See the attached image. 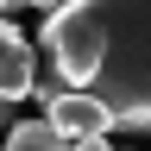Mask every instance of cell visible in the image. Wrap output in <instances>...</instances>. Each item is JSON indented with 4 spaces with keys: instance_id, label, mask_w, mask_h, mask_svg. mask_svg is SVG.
Masks as SVG:
<instances>
[{
    "instance_id": "obj_3",
    "label": "cell",
    "mask_w": 151,
    "mask_h": 151,
    "mask_svg": "<svg viewBox=\"0 0 151 151\" xmlns=\"http://www.w3.org/2000/svg\"><path fill=\"white\" fill-rule=\"evenodd\" d=\"M32 44H25V32L6 25V13H0V94L6 101H25V88H32Z\"/></svg>"
},
{
    "instance_id": "obj_4",
    "label": "cell",
    "mask_w": 151,
    "mask_h": 151,
    "mask_svg": "<svg viewBox=\"0 0 151 151\" xmlns=\"http://www.w3.org/2000/svg\"><path fill=\"white\" fill-rule=\"evenodd\" d=\"M0 151H69V139H63L50 120H13Z\"/></svg>"
},
{
    "instance_id": "obj_7",
    "label": "cell",
    "mask_w": 151,
    "mask_h": 151,
    "mask_svg": "<svg viewBox=\"0 0 151 151\" xmlns=\"http://www.w3.org/2000/svg\"><path fill=\"white\" fill-rule=\"evenodd\" d=\"M19 6H38V13H50V6H63V0H19Z\"/></svg>"
},
{
    "instance_id": "obj_8",
    "label": "cell",
    "mask_w": 151,
    "mask_h": 151,
    "mask_svg": "<svg viewBox=\"0 0 151 151\" xmlns=\"http://www.w3.org/2000/svg\"><path fill=\"white\" fill-rule=\"evenodd\" d=\"M6 6H19V0H0V13H6Z\"/></svg>"
},
{
    "instance_id": "obj_1",
    "label": "cell",
    "mask_w": 151,
    "mask_h": 151,
    "mask_svg": "<svg viewBox=\"0 0 151 151\" xmlns=\"http://www.w3.org/2000/svg\"><path fill=\"white\" fill-rule=\"evenodd\" d=\"M44 63L88 88L120 132H151V0H63L44 13Z\"/></svg>"
},
{
    "instance_id": "obj_6",
    "label": "cell",
    "mask_w": 151,
    "mask_h": 151,
    "mask_svg": "<svg viewBox=\"0 0 151 151\" xmlns=\"http://www.w3.org/2000/svg\"><path fill=\"white\" fill-rule=\"evenodd\" d=\"M13 107H19V101H6V94H0V132H6V126L19 120V113H13Z\"/></svg>"
},
{
    "instance_id": "obj_5",
    "label": "cell",
    "mask_w": 151,
    "mask_h": 151,
    "mask_svg": "<svg viewBox=\"0 0 151 151\" xmlns=\"http://www.w3.org/2000/svg\"><path fill=\"white\" fill-rule=\"evenodd\" d=\"M69 151H113L107 132H88V139H69Z\"/></svg>"
},
{
    "instance_id": "obj_2",
    "label": "cell",
    "mask_w": 151,
    "mask_h": 151,
    "mask_svg": "<svg viewBox=\"0 0 151 151\" xmlns=\"http://www.w3.org/2000/svg\"><path fill=\"white\" fill-rule=\"evenodd\" d=\"M44 120L63 132V139H88V132H113V120H107V107L94 101L88 88H57L50 101H44Z\"/></svg>"
}]
</instances>
